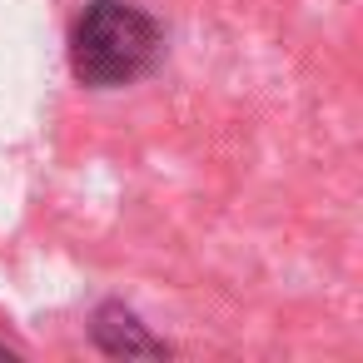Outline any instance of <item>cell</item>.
<instances>
[{
    "mask_svg": "<svg viewBox=\"0 0 363 363\" xmlns=\"http://www.w3.org/2000/svg\"><path fill=\"white\" fill-rule=\"evenodd\" d=\"M169 26L140 0H80L65 26V70L80 90L115 95L164 65Z\"/></svg>",
    "mask_w": 363,
    "mask_h": 363,
    "instance_id": "obj_1",
    "label": "cell"
},
{
    "mask_svg": "<svg viewBox=\"0 0 363 363\" xmlns=\"http://www.w3.org/2000/svg\"><path fill=\"white\" fill-rule=\"evenodd\" d=\"M90 348L105 358H169L174 343L155 333L125 298H100L90 308Z\"/></svg>",
    "mask_w": 363,
    "mask_h": 363,
    "instance_id": "obj_2",
    "label": "cell"
},
{
    "mask_svg": "<svg viewBox=\"0 0 363 363\" xmlns=\"http://www.w3.org/2000/svg\"><path fill=\"white\" fill-rule=\"evenodd\" d=\"M6 353H16V348H11V343H6V338H0V358H6Z\"/></svg>",
    "mask_w": 363,
    "mask_h": 363,
    "instance_id": "obj_3",
    "label": "cell"
}]
</instances>
